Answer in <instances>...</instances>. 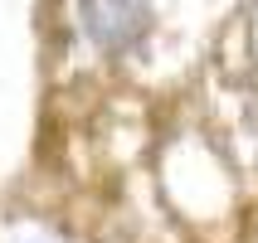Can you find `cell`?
Masks as SVG:
<instances>
[{
  "mask_svg": "<svg viewBox=\"0 0 258 243\" xmlns=\"http://www.w3.org/2000/svg\"><path fill=\"white\" fill-rule=\"evenodd\" d=\"M78 25L98 54L122 58L151 34V0H78Z\"/></svg>",
  "mask_w": 258,
  "mask_h": 243,
  "instance_id": "1",
  "label": "cell"
}]
</instances>
